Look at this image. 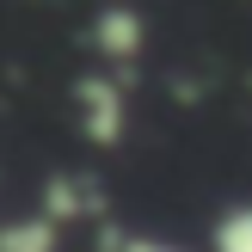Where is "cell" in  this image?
Here are the masks:
<instances>
[{
    "label": "cell",
    "instance_id": "6da1fadb",
    "mask_svg": "<svg viewBox=\"0 0 252 252\" xmlns=\"http://www.w3.org/2000/svg\"><path fill=\"white\" fill-rule=\"evenodd\" d=\"M62 246V216H31L0 228V252H56Z\"/></svg>",
    "mask_w": 252,
    "mask_h": 252
},
{
    "label": "cell",
    "instance_id": "7a4b0ae2",
    "mask_svg": "<svg viewBox=\"0 0 252 252\" xmlns=\"http://www.w3.org/2000/svg\"><path fill=\"white\" fill-rule=\"evenodd\" d=\"M216 252H252V203L228 209L216 221Z\"/></svg>",
    "mask_w": 252,
    "mask_h": 252
},
{
    "label": "cell",
    "instance_id": "3957f363",
    "mask_svg": "<svg viewBox=\"0 0 252 252\" xmlns=\"http://www.w3.org/2000/svg\"><path fill=\"white\" fill-rule=\"evenodd\" d=\"M111 252H185V246L160 240V234H117V240H111Z\"/></svg>",
    "mask_w": 252,
    "mask_h": 252
}]
</instances>
